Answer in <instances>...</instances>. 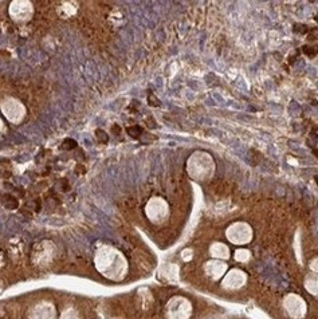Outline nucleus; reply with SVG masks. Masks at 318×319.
Here are the masks:
<instances>
[{"instance_id": "4", "label": "nucleus", "mask_w": 318, "mask_h": 319, "mask_svg": "<svg viewBox=\"0 0 318 319\" xmlns=\"http://www.w3.org/2000/svg\"><path fill=\"white\" fill-rule=\"evenodd\" d=\"M95 134L98 136L99 142H102V144H106V142H108V136H106V133H105V131H102V130H97Z\"/></svg>"}, {"instance_id": "2", "label": "nucleus", "mask_w": 318, "mask_h": 319, "mask_svg": "<svg viewBox=\"0 0 318 319\" xmlns=\"http://www.w3.org/2000/svg\"><path fill=\"white\" fill-rule=\"evenodd\" d=\"M128 133L132 137H134V138H137V137H140V134H141V127L140 126H130V127H128Z\"/></svg>"}, {"instance_id": "3", "label": "nucleus", "mask_w": 318, "mask_h": 319, "mask_svg": "<svg viewBox=\"0 0 318 319\" xmlns=\"http://www.w3.org/2000/svg\"><path fill=\"white\" fill-rule=\"evenodd\" d=\"M63 149H67V150H70V149H73V148H77V142L74 140H64V142H63Z\"/></svg>"}, {"instance_id": "1", "label": "nucleus", "mask_w": 318, "mask_h": 319, "mask_svg": "<svg viewBox=\"0 0 318 319\" xmlns=\"http://www.w3.org/2000/svg\"><path fill=\"white\" fill-rule=\"evenodd\" d=\"M3 200H4V204L7 205V208L14 209V208L18 207V201H16V199H15V197H12V196H10V195L4 196Z\"/></svg>"}]
</instances>
